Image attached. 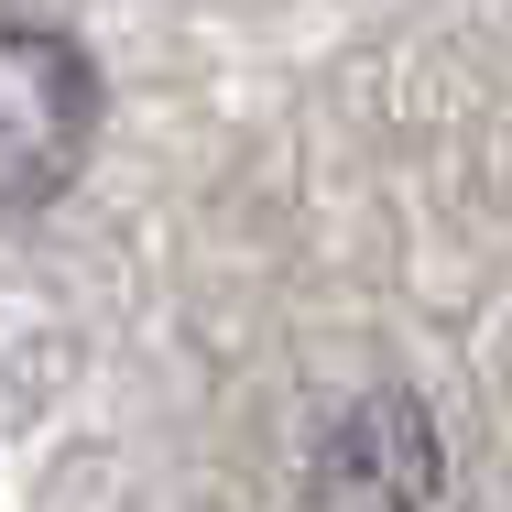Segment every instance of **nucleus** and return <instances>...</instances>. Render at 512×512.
<instances>
[{"label":"nucleus","instance_id":"2","mask_svg":"<svg viewBox=\"0 0 512 512\" xmlns=\"http://www.w3.org/2000/svg\"><path fill=\"white\" fill-rule=\"evenodd\" d=\"M436 480H447L436 414L404 382H382V393L327 414V436L306 447V480H295V512H425Z\"/></svg>","mask_w":512,"mask_h":512},{"label":"nucleus","instance_id":"1","mask_svg":"<svg viewBox=\"0 0 512 512\" xmlns=\"http://www.w3.org/2000/svg\"><path fill=\"white\" fill-rule=\"evenodd\" d=\"M99 142V66L55 22L0 11V207H55Z\"/></svg>","mask_w":512,"mask_h":512}]
</instances>
